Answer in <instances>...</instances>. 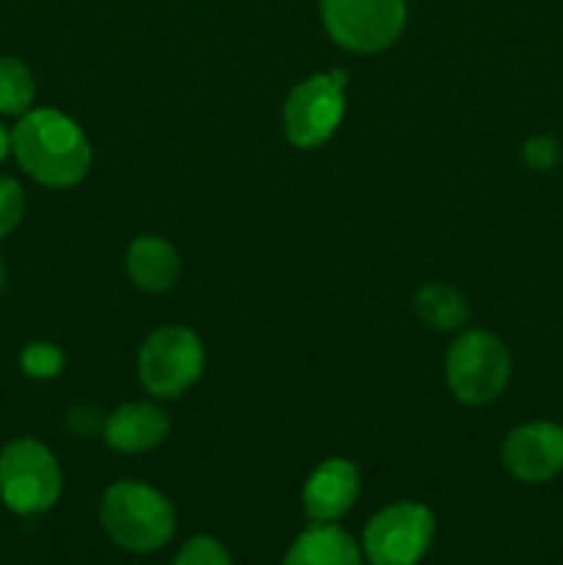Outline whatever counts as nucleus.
Listing matches in <instances>:
<instances>
[{"instance_id": "nucleus-12", "label": "nucleus", "mask_w": 563, "mask_h": 565, "mask_svg": "<svg viewBox=\"0 0 563 565\" xmlns=\"http://www.w3.org/2000/svg\"><path fill=\"white\" fill-rule=\"evenodd\" d=\"M127 274L132 285L147 292H163L174 287L180 276V257L169 241L155 235H141L127 248Z\"/></svg>"}, {"instance_id": "nucleus-20", "label": "nucleus", "mask_w": 563, "mask_h": 565, "mask_svg": "<svg viewBox=\"0 0 563 565\" xmlns=\"http://www.w3.org/2000/svg\"><path fill=\"white\" fill-rule=\"evenodd\" d=\"M66 425H70V430H75L77 436H92L105 428V419L97 406H77L72 408L70 417H66Z\"/></svg>"}, {"instance_id": "nucleus-17", "label": "nucleus", "mask_w": 563, "mask_h": 565, "mask_svg": "<svg viewBox=\"0 0 563 565\" xmlns=\"http://www.w3.org/2000/svg\"><path fill=\"white\" fill-rule=\"evenodd\" d=\"M25 215V191L14 177L0 174V241L20 226Z\"/></svg>"}, {"instance_id": "nucleus-19", "label": "nucleus", "mask_w": 563, "mask_h": 565, "mask_svg": "<svg viewBox=\"0 0 563 565\" xmlns=\"http://www.w3.org/2000/svg\"><path fill=\"white\" fill-rule=\"evenodd\" d=\"M561 158V147L550 136H533L524 141L522 160L535 171H550Z\"/></svg>"}, {"instance_id": "nucleus-1", "label": "nucleus", "mask_w": 563, "mask_h": 565, "mask_svg": "<svg viewBox=\"0 0 563 565\" xmlns=\"http://www.w3.org/2000/svg\"><path fill=\"white\" fill-rule=\"evenodd\" d=\"M11 152L28 177L47 188L77 185L92 166L86 132L55 108L28 110L11 130Z\"/></svg>"}, {"instance_id": "nucleus-2", "label": "nucleus", "mask_w": 563, "mask_h": 565, "mask_svg": "<svg viewBox=\"0 0 563 565\" xmlns=\"http://www.w3.org/2000/svg\"><path fill=\"white\" fill-rule=\"evenodd\" d=\"M99 522L114 544L127 552H158L174 535V508L158 489L138 480L110 486L99 505Z\"/></svg>"}, {"instance_id": "nucleus-9", "label": "nucleus", "mask_w": 563, "mask_h": 565, "mask_svg": "<svg viewBox=\"0 0 563 565\" xmlns=\"http://www.w3.org/2000/svg\"><path fill=\"white\" fill-rule=\"evenodd\" d=\"M502 463L522 483H546L563 472V425L528 423L502 441Z\"/></svg>"}, {"instance_id": "nucleus-18", "label": "nucleus", "mask_w": 563, "mask_h": 565, "mask_svg": "<svg viewBox=\"0 0 563 565\" xmlns=\"http://www.w3.org/2000/svg\"><path fill=\"white\" fill-rule=\"evenodd\" d=\"M171 565H232V557L215 539L196 535V539H191L177 552Z\"/></svg>"}, {"instance_id": "nucleus-15", "label": "nucleus", "mask_w": 563, "mask_h": 565, "mask_svg": "<svg viewBox=\"0 0 563 565\" xmlns=\"http://www.w3.org/2000/svg\"><path fill=\"white\" fill-rule=\"evenodd\" d=\"M36 97L31 70L17 58H0V114L25 116Z\"/></svg>"}, {"instance_id": "nucleus-10", "label": "nucleus", "mask_w": 563, "mask_h": 565, "mask_svg": "<svg viewBox=\"0 0 563 565\" xmlns=\"http://www.w3.org/2000/svg\"><path fill=\"white\" fill-rule=\"evenodd\" d=\"M359 494V472L346 458H329L304 486V511L312 522L331 524L351 511Z\"/></svg>"}, {"instance_id": "nucleus-21", "label": "nucleus", "mask_w": 563, "mask_h": 565, "mask_svg": "<svg viewBox=\"0 0 563 565\" xmlns=\"http://www.w3.org/2000/svg\"><path fill=\"white\" fill-rule=\"evenodd\" d=\"M9 152H11V132L0 125V163L9 158Z\"/></svg>"}, {"instance_id": "nucleus-4", "label": "nucleus", "mask_w": 563, "mask_h": 565, "mask_svg": "<svg viewBox=\"0 0 563 565\" xmlns=\"http://www.w3.org/2000/svg\"><path fill=\"white\" fill-rule=\"evenodd\" d=\"M511 379V356L500 337L464 331L447 351V384L467 406H484L502 395Z\"/></svg>"}, {"instance_id": "nucleus-13", "label": "nucleus", "mask_w": 563, "mask_h": 565, "mask_svg": "<svg viewBox=\"0 0 563 565\" xmlns=\"http://www.w3.org/2000/svg\"><path fill=\"white\" fill-rule=\"evenodd\" d=\"M282 565H362V552L346 530L315 522L293 541Z\"/></svg>"}, {"instance_id": "nucleus-6", "label": "nucleus", "mask_w": 563, "mask_h": 565, "mask_svg": "<svg viewBox=\"0 0 563 565\" xmlns=\"http://www.w3.org/2000/svg\"><path fill=\"white\" fill-rule=\"evenodd\" d=\"M204 370V348L191 329L163 326L147 337L138 353L144 390L158 397H177L196 384Z\"/></svg>"}, {"instance_id": "nucleus-3", "label": "nucleus", "mask_w": 563, "mask_h": 565, "mask_svg": "<svg viewBox=\"0 0 563 565\" xmlns=\"http://www.w3.org/2000/svg\"><path fill=\"white\" fill-rule=\"evenodd\" d=\"M61 467L36 439H17L0 452V500L20 516L42 513L61 497Z\"/></svg>"}, {"instance_id": "nucleus-5", "label": "nucleus", "mask_w": 563, "mask_h": 565, "mask_svg": "<svg viewBox=\"0 0 563 565\" xmlns=\"http://www.w3.org/2000/svg\"><path fill=\"white\" fill-rule=\"evenodd\" d=\"M320 17L340 47L379 53L406 28V0H320Z\"/></svg>"}, {"instance_id": "nucleus-8", "label": "nucleus", "mask_w": 563, "mask_h": 565, "mask_svg": "<svg viewBox=\"0 0 563 565\" xmlns=\"http://www.w3.org/2000/svg\"><path fill=\"white\" fill-rule=\"evenodd\" d=\"M434 541V516L417 502H395L368 522L362 550L373 565H417Z\"/></svg>"}, {"instance_id": "nucleus-14", "label": "nucleus", "mask_w": 563, "mask_h": 565, "mask_svg": "<svg viewBox=\"0 0 563 565\" xmlns=\"http://www.w3.org/2000/svg\"><path fill=\"white\" fill-rule=\"evenodd\" d=\"M414 307H417L419 320H423L428 329L456 331L461 329V326H467L469 318L467 298L458 290H453V287L439 285V281L425 285L423 290L417 292V298H414Z\"/></svg>"}, {"instance_id": "nucleus-16", "label": "nucleus", "mask_w": 563, "mask_h": 565, "mask_svg": "<svg viewBox=\"0 0 563 565\" xmlns=\"http://www.w3.org/2000/svg\"><path fill=\"white\" fill-rule=\"evenodd\" d=\"M20 367L31 379H55L64 370V353L53 342H31L20 353Z\"/></svg>"}, {"instance_id": "nucleus-7", "label": "nucleus", "mask_w": 563, "mask_h": 565, "mask_svg": "<svg viewBox=\"0 0 563 565\" xmlns=\"http://www.w3.org/2000/svg\"><path fill=\"white\" fill-rule=\"evenodd\" d=\"M348 75L342 70L298 83L285 103V132L296 147L315 149L329 141L346 114Z\"/></svg>"}, {"instance_id": "nucleus-22", "label": "nucleus", "mask_w": 563, "mask_h": 565, "mask_svg": "<svg viewBox=\"0 0 563 565\" xmlns=\"http://www.w3.org/2000/svg\"><path fill=\"white\" fill-rule=\"evenodd\" d=\"M3 279H6V270H3V259H0V292H3Z\"/></svg>"}, {"instance_id": "nucleus-11", "label": "nucleus", "mask_w": 563, "mask_h": 565, "mask_svg": "<svg viewBox=\"0 0 563 565\" xmlns=\"http://www.w3.org/2000/svg\"><path fill=\"white\" fill-rule=\"evenodd\" d=\"M169 417L149 403H127L105 419L103 436L114 450L144 452L169 436Z\"/></svg>"}]
</instances>
